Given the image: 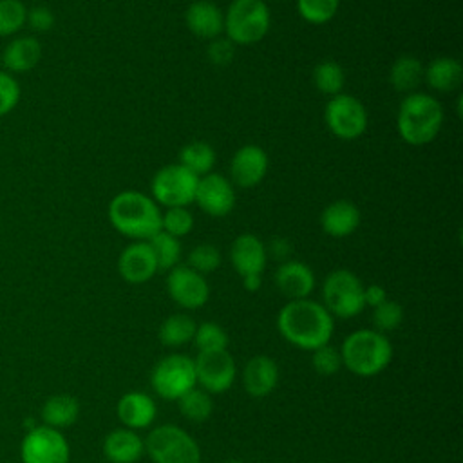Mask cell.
I'll return each mask as SVG.
<instances>
[{"label": "cell", "mask_w": 463, "mask_h": 463, "mask_svg": "<svg viewBox=\"0 0 463 463\" xmlns=\"http://www.w3.org/2000/svg\"><path fill=\"white\" fill-rule=\"evenodd\" d=\"M280 335L298 349L315 351L329 344L333 336V317L324 307L309 298L289 300L277 317Z\"/></svg>", "instance_id": "6da1fadb"}, {"label": "cell", "mask_w": 463, "mask_h": 463, "mask_svg": "<svg viewBox=\"0 0 463 463\" xmlns=\"http://www.w3.org/2000/svg\"><path fill=\"white\" fill-rule=\"evenodd\" d=\"M109 221L116 232L132 241H148L161 230V208L139 190L116 194L107 208Z\"/></svg>", "instance_id": "7a4b0ae2"}, {"label": "cell", "mask_w": 463, "mask_h": 463, "mask_svg": "<svg viewBox=\"0 0 463 463\" xmlns=\"http://www.w3.org/2000/svg\"><path fill=\"white\" fill-rule=\"evenodd\" d=\"M443 125L441 103L427 92L405 94L396 114L398 136L411 146H423L436 139Z\"/></svg>", "instance_id": "3957f363"}, {"label": "cell", "mask_w": 463, "mask_h": 463, "mask_svg": "<svg viewBox=\"0 0 463 463\" xmlns=\"http://www.w3.org/2000/svg\"><path fill=\"white\" fill-rule=\"evenodd\" d=\"M342 365L356 376H374L382 373L392 358L389 338L376 329L353 331L340 347Z\"/></svg>", "instance_id": "277c9868"}, {"label": "cell", "mask_w": 463, "mask_h": 463, "mask_svg": "<svg viewBox=\"0 0 463 463\" xmlns=\"http://www.w3.org/2000/svg\"><path fill=\"white\" fill-rule=\"evenodd\" d=\"M271 27V13L264 0H232L224 11V34L233 45H253Z\"/></svg>", "instance_id": "5b68a950"}, {"label": "cell", "mask_w": 463, "mask_h": 463, "mask_svg": "<svg viewBox=\"0 0 463 463\" xmlns=\"http://www.w3.org/2000/svg\"><path fill=\"white\" fill-rule=\"evenodd\" d=\"M154 463H201L197 441L177 425H159L145 441Z\"/></svg>", "instance_id": "8992f818"}, {"label": "cell", "mask_w": 463, "mask_h": 463, "mask_svg": "<svg viewBox=\"0 0 463 463\" xmlns=\"http://www.w3.org/2000/svg\"><path fill=\"white\" fill-rule=\"evenodd\" d=\"M324 307L331 317L351 318L356 317L364 307V284L349 269L340 268L331 271L322 284Z\"/></svg>", "instance_id": "52a82bcc"}, {"label": "cell", "mask_w": 463, "mask_h": 463, "mask_svg": "<svg viewBox=\"0 0 463 463\" xmlns=\"http://www.w3.org/2000/svg\"><path fill=\"white\" fill-rule=\"evenodd\" d=\"M199 177L179 163L161 166L150 181V197L163 208L188 206L195 199Z\"/></svg>", "instance_id": "ba28073f"}, {"label": "cell", "mask_w": 463, "mask_h": 463, "mask_svg": "<svg viewBox=\"0 0 463 463\" xmlns=\"http://www.w3.org/2000/svg\"><path fill=\"white\" fill-rule=\"evenodd\" d=\"M324 121L329 132L342 141L362 137L369 125L365 105L353 94L340 92L331 96L324 109Z\"/></svg>", "instance_id": "9c48e42d"}, {"label": "cell", "mask_w": 463, "mask_h": 463, "mask_svg": "<svg viewBox=\"0 0 463 463\" xmlns=\"http://www.w3.org/2000/svg\"><path fill=\"white\" fill-rule=\"evenodd\" d=\"M195 367L194 360L184 354H168L159 360L150 374L152 389L165 400H179L184 392L194 389Z\"/></svg>", "instance_id": "30bf717a"}, {"label": "cell", "mask_w": 463, "mask_h": 463, "mask_svg": "<svg viewBox=\"0 0 463 463\" xmlns=\"http://www.w3.org/2000/svg\"><path fill=\"white\" fill-rule=\"evenodd\" d=\"M22 463H69L71 449L65 436L52 427H33L20 445Z\"/></svg>", "instance_id": "8fae6325"}, {"label": "cell", "mask_w": 463, "mask_h": 463, "mask_svg": "<svg viewBox=\"0 0 463 463\" xmlns=\"http://www.w3.org/2000/svg\"><path fill=\"white\" fill-rule=\"evenodd\" d=\"M166 291L170 298L184 309H199L210 298V286L204 275L186 264H177L168 269Z\"/></svg>", "instance_id": "7c38bea8"}, {"label": "cell", "mask_w": 463, "mask_h": 463, "mask_svg": "<svg viewBox=\"0 0 463 463\" xmlns=\"http://www.w3.org/2000/svg\"><path fill=\"white\" fill-rule=\"evenodd\" d=\"M194 367L197 383L212 394L226 392L235 380V360L226 349L199 353Z\"/></svg>", "instance_id": "4fadbf2b"}, {"label": "cell", "mask_w": 463, "mask_h": 463, "mask_svg": "<svg viewBox=\"0 0 463 463\" xmlns=\"http://www.w3.org/2000/svg\"><path fill=\"white\" fill-rule=\"evenodd\" d=\"M194 203L210 217H224L235 208L233 183L217 172L201 175Z\"/></svg>", "instance_id": "5bb4252c"}, {"label": "cell", "mask_w": 463, "mask_h": 463, "mask_svg": "<svg viewBox=\"0 0 463 463\" xmlns=\"http://www.w3.org/2000/svg\"><path fill=\"white\" fill-rule=\"evenodd\" d=\"M269 159L262 146L259 145H242L239 146L230 161V181L233 186L253 188L262 183L268 174Z\"/></svg>", "instance_id": "9a60e30c"}, {"label": "cell", "mask_w": 463, "mask_h": 463, "mask_svg": "<svg viewBox=\"0 0 463 463\" xmlns=\"http://www.w3.org/2000/svg\"><path fill=\"white\" fill-rule=\"evenodd\" d=\"M118 271L128 284L148 282L159 271L148 241H132L125 246L118 257Z\"/></svg>", "instance_id": "2e32d148"}, {"label": "cell", "mask_w": 463, "mask_h": 463, "mask_svg": "<svg viewBox=\"0 0 463 463\" xmlns=\"http://www.w3.org/2000/svg\"><path fill=\"white\" fill-rule=\"evenodd\" d=\"M230 260L241 279L262 275L268 262V248L255 233H241L230 246Z\"/></svg>", "instance_id": "e0dca14e"}, {"label": "cell", "mask_w": 463, "mask_h": 463, "mask_svg": "<svg viewBox=\"0 0 463 463\" xmlns=\"http://www.w3.org/2000/svg\"><path fill=\"white\" fill-rule=\"evenodd\" d=\"M188 31L201 40H213L224 31V13L212 0H195L184 11Z\"/></svg>", "instance_id": "ac0fdd59"}, {"label": "cell", "mask_w": 463, "mask_h": 463, "mask_svg": "<svg viewBox=\"0 0 463 463\" xmlns=\"http://www.w3.org/2000/svg\"><path fill=\"white\" fill-rule=\"evenodd\" d=\"M360 222L362 213L358 206L347 199H336L329 203L320 213V228L333 239L349 237L358 230Z\"/></svg>", "instance_id": "d6986e66"}, {"label": "cell", "mask_w": 463, "mask_h": 463, "mask_svg": "<svg viewBox=\"0 0 463 463\" xmlns=\"http://www.w3.org/2000/svg\"><path fill=\"white\" fill-rule=\"evenodd\" d=\"M275 284L289 300L307 298L315 289V273L300 260H284L275 271Z\"/></svg>", "instance_id": "ffe728a7"}, {"label": "cell", "mask_w": 463, "mask_h": 463, "mask_svg": "<svg viewBox=\"0 0 463 463\" xmlns=\"http://www.w3.org/2000/svg\"><path fill=\"white\" fill-rule=\"evenodd\" d=\"M279 382V367L273 358L257 354L248 360L242 371V385L253 398H264L273 392Z\"/></svg>", "instance_id": "44dd1931"}, {"label": "cell", "mask_w": 463, "mask_h": 463, "mask_svg": "<svg viewBox=\"0 0 463 463\" xmlns=\"http://www.w3.org/2000/svg\"><path fill=\"white\" fill-rule=\"evenodd\" d=\"M116 412L119 421L130 429H145L156 418V403L154 400L139 391H130L123 394L116 405Z\"/></svg>", "instance_id": "7402d4cb"}, {"label": "cell", "mask_w": 463, "mask_h": 463, "mask_svg": "<svg viewBox=\"0 0 463 463\" xmlns=\"http://www.w3.org/2000/svg\"><path fill=\"white\" fill-rule=\"evenodd\" d=\"M42 60V43L34 36H16L0 52V63L11 72H27Z\"/></svg>", "instance_id": "603a6c76"}, {"label": "cell", "mask_w": 463, "mask_h": 463, "mask_svg": "<svg viewBox=\"0 0 463 463\" xmlns=\"http://www.w3.org/2000/svg\"><path fill=\"white\" fill-rule=\"evenodd\" d=\"M463 65L458 58L438 56L423 67V81L436 92H452L461 85Z\"/></svg>", "instance_id": "cb8c5ba5"}, {"label": "cell", "mask_w": 463, "mask_h": 463, "mask_svg": "<svg viewBox=\"0 0 463 463\" xmlns=\"http://www.w3.org/2000/svg\"><path fill=\"white\" fill-rule=\"evenodd\" d=\"M143 452V439L130 429H116L103 441V454L110 463H136Z\"/></svg>", "instance_id": "d4e9b609"}, {"label": "cell", "mask_w": 463, "mask_h": 463, "mask_svg": "<svg viewBox=\"0 0 463 463\" xmlns=\"http://www.w3.org/2000/svg\"><path fill=\"white\" fill-rule=\"evenodd\" d=\"M423 81V63L412 54H403L396 58L389 69V83L394 90L411 94Z\"/></svg>", "instance_id": "484cf974"}, {"label": "cell", "mask_w": 463, "mask_h": 463, "mask_svg": "<svg viewBox=\"0 0 463 463\" xmlns=\"http://www.w3.org/2000/svg\"><path fill=\"white\" fill-rule=\"evenodd\" d=\"M80 416V403L71 394H54L42 407L43 425L52 429L71 427Z\"/></svg>", "instance_id": "4316f807"}, {"label": "cell", "mask_w": 463, "mask_h": 463, "mask_svg": "<svg viewBox=\"0 0 463 463\" xmlns=\"http://www.w3.org/2000/svg\"><path fill=\"white\" fill-rule=\"evenodd\" d=\"M215 159H217L215 150L206 141H192L184 145L179 152V165L188 168L197 177L213 172Z\"/></svg>", "instance_id": "83f0119b"}, {"label": "cell", "mask_w": 463, "mask_h": 463, "mask_svg": "<svg viewBox=\"0 0 463 463\" xmlns=\"http://www.w3.org/2000/svg\"><path fill=\"white\" fill-rule=\"evenodd\" d=\"M313 83L326 96H336L344 92L345 85V71L335 60H324L313 69Z\"/></svg>", "instance_id": "f1b7e54d"}, {"label": "cell", "mask_w": 463, "mask_h": 463, "mask_svg": "<svg viewBox=\"0 0 463 463\" xmlns=\"http://www.w3.org/2000/svg\"><path fill=\"white\" fill-rule=\"evenodd\" d=\"M195 327H197L195 322L188 315H183V313L170 315L159 326V340L168 347L183 345L194 338Z\"/></svg>", "instance_id": "f546056e"}, {"label": "cell", "mask_w": 463, "mask_h": 463, "mask_svg": "<svg viewBox=\"0 0 463 463\" xmlns=\"http://www.w3.org/2000/svg\"><path fill=\"white\" fill-rule=\"evenodd\" d=\"M148 244L156 255V260H157V268L163 269V271H168L172 269L174 266L179 264V259H181V241L163 230H159L156 235H152L148 239Z\"/></svg>", "instance_id": "4dcf8cb0"}, {"label": "cell", "mask_w": 463, "mask_h": 463, "mask_svg": "<svg viewBox=\"0 0 463 463\" xmlns=\"http://www.w3.org/2000/svg\"><path fill=\"white\" fill-rule=\"evenodd\" d=\"M177 402H179L181 414L194 423H203L212 416L213 403H212L210 392L203 389L194 387L188 392H184Z\"/></svg>", "instance_id": "1f68e13d"}, {"label": "cell", "mask_w": 463, "mask_h": 463, "mask_svg": "<svg viewBox=\"0 0 463 463\" xmlns=\"http://www.w3.org/2000/svg\"><path fill=\"white\" fill-rule=\"evenodd\" d=\"M298 16L311 25H324L335 18L340 0H295Z\"/></svg>", "instance_id": "d6a6232c"}, {"label": "cell", "mask_w": 463, "mask_h": 463, "mask_svg": "<svg viewBox=\"0 0 463 463\" xmlns=\"http://www.w3.org/2000/svg\"><path fill=\"white\" fill-rule=\"evenodd\" d=\"M194 228V215L188 206H174L161 210V230L181 239Z\"/></svg>", "instance_id": "836d02e7"}, {"label": "cell", "mask_w": 463, "mask_h": 463, "mask_svg": "<svg viewBox=\"0 0 463 463\" xmlns=\"http://www.w3.org/2000/svg\"><path fill=\"white\" fill-rule=\"evenodd\" d=\"M195 347L199 349V353H206V351H222L228 345V335L226 331L215 324V322H203L195 327L194 338Z\"/></svg>", "instance_id": "e575fe53"}, {"label": "cell", "mask_w": 463, "mask_h": 463, "mask_svg": "<svg viewBox=\"0 0 463 463\" xmlns=\"http://www.w3.org/2000/svg\"><path fill=\"white\" fill-rule=\"evenodd\" d=\"M27 18V7L22 0H0V36L16 34Z\"/></svg>", "instance_id": "d590c367"}, {"label": "cell", "mask_w": 463, "mask_h": 463, "mask_svg": "<svg viewBox=\"0 0 463 463\" xmlns=\"http://www.w3.org/2000/svg\"><path fill=\"white\" fill-rule=\"evenodd\" d=\"M192 269H195L201 275L212 273L221 266V251L217 246L203 242L190 250L188 253V264Z\"/></svg>", "instance_id": "8d00e7d4"}, {"label": "cell", "mask_w": 463, "mask_h": 463, "mask_svg": "<svg viewBox=\"0 0 463 463\" xmlns=\"http://www.w3.org/2000/svg\"><path fill=\"white\" fill-rule=\"evenodd\" d=\"M403 320V307L396 300H385L380 306L373 307V324L376 331H392Z\"/></svg>", "instance_id": "74e56055"}, {"label": "cell", "mask_w": 463, "mask_h": 463, "mask_svg": "<svg viewBox=\"0 0 463 463\" xmlns=\"http://www.w3.org/2000/svg\"><path fill=\"white\" fill-rule=\"evenodd\" d=\"M311 364L318 374L331 376L342 367V356H340V351H336L333 345L326 344L313 351Z\"/></svg>", "instance_id": "f35d334b"}, {"label": "cell", "mask_w": 463, "mask_h": 463, "mask_svg": "<svg viewBox=\"0 0 463 463\" xmlns=\"http://www.w3.org/2000/svg\"><path fill=\"white\" fill-rule=\"evenodd\" d=\"M20 83L14 80L13 74L0 71V118L9 114L20 101Z\"/></svg>", "instance_id": "ab89813d"}, {"label": "cell", "mask_w": 463, "mask_h": 463, "mask_svg": "<svg viewBox=\"0 0 463 463\" xmlns=\"http://www.w3.org/2000/svg\"><path fill=\"white\" fill-rule=\"evenodd\" d=\"M233 54H235V45L226 36L224 38L217 36V38L210 40V43H208V60L213 65H219V67L228 65L233 60Z\"/></svg>", "instance_id": "60d3db41"}, {"label": "cell", "mask_w": 463, "mask_h": 463, "mask_svg": "<svg viewBox=\"0 0 463 463\" xmlns=\"http://www.w3.org/2000/svg\"><path fill=\"white\" fill-rule=\"evenodd\" d=\"M25 24L38 33H45L54 25V14L49 7L45 5H36L33 9H27V18Z\"/></svg>", "instance_id": "b9f144b4"}, {"label": "cell", "mask_w": 463, "mask_h": 463, "mask_svg": "<svg viewBox=\"0 0 463 463\" xmlns=\"http://www.w3.org/2000/svg\"><path fill=\"white\" fill-rule=\"evenodd\" d=\"M385 300H387V291L383 289V286H380V284L364 286V304L365 306L376 307Z\"/></svg>", "instance_id": "7bdbcfd3"}, {"label": "cell", "mask_w": 463, "mask_h": 463, "mask_svg": "<svg viewBox=\"0 0 463 463\" xmlns=\"http://www.w3.org/2000/svg\"><path fill=\"white\" fill-rule=\"evenodd\" d=\"M269 251H271L275 257L282 259V257H286V255H288V251H289V244H288V241H286V239L277 237V239H273V241H271Z\"/></svg>", "instance_id": "ee69618b"}, {"label": "cell", "mask_w": 463, "mask_h": 463, "mask_svg": "<svg viewBox=\"0 0 463 463\" xmlns=\"http://www.w3.org/2000/svg\"><path fill=\"white\" fill-rule=\"evenodd\" d=\"M262 284V275H248V277H242V286L246 291H257Z\"/></svg>", "instance_id": "f6af8a7d"}, {"label": "cell", "mask_w": 463, "mask_h": 463, "mask_svg": "<svg viewBox=\"0 0 463 463\" xmlns=\"http://www.w3.org/2000/svg\"><path fill=\"white\" fill-rule=\"evenodd\" d=\"M224 463H244V461H239V459H230V461H224Z\"/></svg>", "instance_id": "bcb514c9"}]
</instances>
